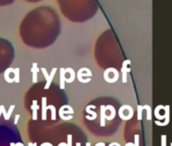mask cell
<instances>
[{
  "mask_svg": "<svg viewBox=\"0 0 172 146\" xmlns=\"http://www.w3.org/2000/svg\"><path fill=\"white\" fill-rule=\"evenodd\" d=\"M67 137H68V142H67V145L66 146H72V135L69 134Z\"/></svg>",
  "mask_w": 172,
  "mask_h": 146,
  "instance_id": "cell-20",
  "label": "cell"
},
{
  "mask_svg": "<svg viewBox=\"0 0 172 146\" xmlns=\"http://www.w3.org/2000/svg\"><path fill=\"white\" fill-rule=\"evenodd\" d=\"M19 117H21V115H19V114L15 115V118H14V124H15V125L18 123V120H19Z\"/></svg>",
  "mask_w": 172,
  "mask_h": 146,
  "instance_id": "cell-21",
  "label": "cell"
},
{
  "mask_svg": "<svg viewBox=\"0 0 172 146\" xmlns=\"http://www.w3.org/2000/svg\"><path fill=\"white\" fill-rule=\"evenodd\" d=\"M95 146H105V143H103V142H99V143L95 144Z\"/></svg>",
  "mask_w": 172,
  "mask_h": 146,
  "instance_id": "cell-23",
  "label": "cell"
},
{
  "mask_svg": "<svg viewBox=\"0 0 172 146\" xmlns=\"http://www.w3.org/2000/svg\"><path fill=\"white\" fill-rule=\"evenodd\" d=\"M60 118H61L62 120H64V121H69V120H71V119L73 118V115H69V116H60Z\"/></svg>",
  "mask_w": 172,
  "mask_h": 146,
  "instance_id": "cell-19",
  "label": "cell"
},
{
  "mask_svg": "<svg viewBox=\"0 0 172 146\" xmlns=\"http://www.w3.org/2000/svg\"><path fill=\"white\" fill-rule=\"evenodd\" d=\"M76 146H81V144H80L79 142H77V143H76ZM86 146H91V143L90 142H87V143H86Z\"/></svg>",
  "mask_w": 172,
  "mask_h": 146,
  "instance_id": "cell-22",
  "label": "cell"
},
{
  "mask_svg": "<svg viewBox=\"0 0 172 146\" xmlns=\"http://www.w3.org/2000/svg\"><path fill=\"white\" fill-rule=\"evenodd\" d=\"M39 69L36 68V64L34 63V66H32V82L34 83H36L38 82V78H36V73H38Z\"/></svg>",
  "mask_w": 172,
  "mask_h": 146,
  "instance_id": "cell-12",
  "label": "cell"
},
{
  "mask_svg": "<svg viewBox=\"0 0 172 146\" xmlns=\"http://www.w3.org/2000/svg\"><path fill=\"white\" fill-rule=\"evenodd\" d=\"M131 63V61L130 60H126V61H124V63H122V82H127V73L130 72V70L131 69L128 68L127 65L128 64Z\"/></svg>",
  "mask_w": 172,
  "mask_h": 146,
  "instance_id": "cell-3",
  "label": "cell"
},
{
  "mask_svg": "<svg viewBox=\"0 0 172 146\" xmlns=\"http://www.w3.org/2000/svg\"><path fill=\"white\" fill-rule=\"evenodd\" d=\"M170 146H172V142H171V143H170Z\"/></svg>",
  "mask_w": 172,
  "mask_h": 146,
  "instance_id": "cell-30",
  "label": "cell"
},
{
  "mask_svg": "<svg viewBox=\"0 0 172 146\" xmlns=\"http://www.w3.org/2000/svg\"><path fill=\"white\" fill-rule=\"evenodd\" d=\"M105 109H107V111L108 110V111H110V115L109 116H107V120H108V121H111V120H113L114 119V117H116V109H114V107L113 106H105Z\"/></svg>",
  "mask_w": 172,
  "mask_h": 146,
  "instance_id": "cell-7",
  "label": "cell"
},
{
  "mask_svg": "<svg viewBox=\"0 0 172 146\" xmlns=\"http://www.w3.org/2000/svg\"><path fill=\"white\" fill-rule=\"evenodd\" d=\"M0 111H1V113L3 114V116H4V119L5 120H9L10 119V117L8 116V114H7V112H6V110H5V108H4V106H0Z\"/></svg>",
  "mask_w": 172,
  "mask_h": 146,
  "instance_id": "cell-14",
  "label": "cell"
},
{
  "mask_svg": "<svg viewBox=\"0 0 172 146\" xmlns=\"http://www.w3.org/2000/svg\"><path fill=\"white\" fill-rule=\"evenodd\" d=\"M107 109L105 106H100V126H105V120H107Z\"/></svg>",
  "mask_w": 172,
  "mask_h": 146,
  "instance_id": "cell-4",
  "label": "cell"
},
{
  "mask_svg": "<svg viewBox=\"0 0 172 146\" xmlns=\"http://www.w3.org/2000/svg\"><path fill=\"white\" fill-rule=\"evenodd\" d=\"M48 110H51L52 112V120H56V108L54 106H47Z\"/></svg>",
  "mask_w": 172,
  "mask_h": 146,
  "instance_id": "cell-13",
  "label": "cell"
},
{
  "mask_svg": "<svg viewBox=\"0 0 172 146\" xmlns=\"http://www.w3.org/2000/svg\"><path fill=\"white\" fill-rule=\"evenodd\" d=\"M65 82H66V77H65V69H61V76H60V88L64 89L65 88Z\"/></svg>",
  "mask_w": 172,
  "mask_h": 146,
  "instance_id": "cell-9",
  "label": "cell"
},
{
  "mask_svg": "<svg viewBox=\"0 0 172 146\" xmlns=\"http://www.w3.org/2000/svg\"><path fill=\"white\" fill-rule=\"evenodd\" d=\"M164 111H165V114H164V120L163 122L161 121H158V120H156L155 121V124L158 126H166L169 124L170 122V106H164L163 107Z\"/></svg>",
  "mask_w": 172,
  "mask_h": 146,
  "instance_id": "cell-1",
  "label": "cell"
},
{
  "mask_svg": "<svg viewBox=\"0 0 172 146\" xmlns=\"http://www.w3.org/2000/svg\"><path fill=\"white\" fill-rule=\"evenodd\" d=\"M66 145H67V143H66V142H61V143H60L58 146H66Z\"/></svg>",
  "mask_w": 172,
  "mask_h": 146,
  "instance_id": "cell-25",
  "label": "cell"
},
{
  "mask_svg": "<svg viewBox=\"0 0 172 146\" xmlns=\"http://www.w3.org/2000/svg\"><path fill=\"white\" fill-rule=\"evenodd\" d=\"M143 110H146L147 111V120L150 121L152 119V109H151V106L149 105H145L143 106Z\"/></svg>",
  "mask_w": 172,
  "mask_h": 146,
  "instance_id": "cell-10",
  "label": "cell"
},
{
  "mask_svg": "<svg viewBox=\"0 0 172 146\" xmlns=\"http://www.w3.org/2000/svg\"><path fill=\"white\" fill-rule=\"evenodd\" d=\"M139 143H140V137H139L138 134L135 135V142H134V146H139Z\"/></svg>",
  "mask_w": 172,
  "mask_h": 146,
  "instance_id": "cell-18",
  "label": "cell"
},
{
  "mask_svg": "<svg viewBox=\"0 0 172 146\" xmlns=\"http://www.w3.org/2000/svg\"><path fill=\"white\" fill-rule=\"evenodd\" d=\"M47 98H42V120H47Z\"/></svg>",
  "mask_w": 172,
  "mask_h": 146,
  "instance_id": "cell-5",
  "label": "cell"
},
{
  "mask_svg": "<svg viewBox=\"0 0 172 146\" xmlns=\"http://www.w3.org/2000/svg\"><path fill=\"white\" fill-rule=\"evenodd\" d=\"M161 146H167V136L161 135Z\"/></svg>",
  "mask_w": 172,
  "mask_h": 146,
  "instance_id": "cell-16",
  "label": "cell"
},
{
  "mask_svg": "<svg viewBox=\"0 0 172 146\" xmlns=\"http://www.w3.org/2000/svg\"><path fill=\"white\" fill-rule=\"evenodd\" d=\"M14 73H15V78H14V80H15V82H19V74H18V73H19V69H15V70H14Z\"/></svg>",
  "mask_w": 172,
  "mask_h": 146,
  "instance_id": "cell-17",
  "label": "cell"
},
{
  "mask_svg": "<svg viewBox=\"0 0 172 146\" xmlns=\"http://www.w3.org/2000/svg\"><path fill=\"white\" fill-rule=\"evenodd\" d=\"M137 110H138V120L141 121L142 120V114H143V106H138L137 107Z\"/></svg>",
  "mask_w": 172,
  "mask_h": 146,
  "instance_id": "cell-15",
  "label": "cell"
},
{
  "mask_svg": "<svg viewBox=\"0 0 172 146\" xmlns=\"http://www.w3.org/2000/svg\"><path fill=\"white\" fill-rule=\"evenodd\" d=\"M92 109H95V106H87V107H86V112L88 113V114H91L93 118L96 119L97 118V114H96L94 111H92Z\"/></svg>",
  "mask_w": 172,
  "mask_h": 146,
  "instance_id": "cell-11",
  "label": "cell"
},
{
  "mask_svg": "<svg viewBox=\"0 0 172 146\" xmlns=\"http://www.w3.org/2000/svg\"><path fill=\"white\" fill-rule=\"evenodd\" d=\"M125 146H134V143H132V142H128Z\"/></svg>",
  "mask_w": 172,
  "mask_h": 146,
  "instance_id": "cell-26",
  "label": "cell"
},
{
  "mask_svg": "<svg viewBox=\"0 0 172 146\" xmlns=\"http://www.w3.org/2000/svg\"><path fill=\"white\" fill-rule=\"evenodd\" d=\"M42 71L44 72V74H45V77H46V80H47V83H46L45 85V89H48L49 87H50L51 83H52V80H53V77H54V73L56 72V69H53L52 73H51V75L49 76L48 75V73L47 71H46V69H42Z\"/></svg>",
  "mask_w": 172,
  "mask_h": 146,
  "instance_id": "cell-2",
  "label": "cell"
},
{
  "mask_svg": "<svg viewBox=\"0 0 172 146\" xmlns=\"http://www.w3.org/2000/svg\"><path fill=\"white\" fill-rule=\"evenodd\" d=\"M163 107H164V106L159 105V106H157L156 109H155V117L157 118V120H158V121H163V120H164V115L160 114V110L163 109Z\"/></svg>",
  "mask_w": 172,
  "mask_h": 146,
  "instance_id": "cell-8",
  "label": "cell"
},
{
  "mask_svg": "<svg viewBox=\"0 0 172 146\" xmlns=\"http://www.w3.org/2000/svg\"><path fill=\"white\" fill-rule=\"evenodd\" d=\"M15 146H24V145H23V144L21 143V142H17V143L15 144Z\"/></svg>",
  "mask_w": 172,
  "mask_h": 146,
  "instance_id": "cell-27",
  "label": "cell"
},
{
  "mask_svg": "<svg viewBox=\"0 0 172 146\" xmlns=\"http://www.w3.org/2000/svg\"><path fill=\"white\" fill-rule=\"evenodd\" d=\"M116 145H118V143H116V142H112V143H110L108 146H116ZM118 146H120V145H118Z\"/></svg>",
  "mask_w": 172,
  "mask_h": 146,
  "instance_id": "cell-24",
  "label": "cell"
},
{
  "mask_svg": "<svg viewBox=\"0 0 172 146\" xmlns=\"http://www.w3.org/2000/svg\"><path fill=\"white\" fill-rule=\"evenodd\" d=\"M28 146H34V144H32V142H30V143H28Z\"/></svg>",
  "mask_w": 172,
  "mask_h": 146,
  "instance_id": "cell-29",
  "label": "cell"
},
{
  "mask_svg": "<svg viewBox=\"0 0 172 146\" xmlns=\"http://www.w3.org/2000/svg\"><path fill=\"white\" fill-rule=\"evenodd\" d=\"M10 146H15V143H13V142H11V143H10Z\"/></svg>",
  "mask_w": 172,
  "mask_h": 146,
  "instance_id": "cell-28",
  "label": "cell"
},
{
  "mask_svg": "<svg viewBox=\"0 0 172 146\" xmlns=\"http://www.w3.org/2000/svg\"><path fill=\"white\" fill-rule=\"evenodd\" d=\"M32 120L36 121L38 120V110L40 109V107L38 106V100H34L32 102Z\"/></svg>",
  "mask_w": 172,
  "mask_h": 146,
  "instance_id": "cell-6",
  "label": "cell"
}]
</instances>
